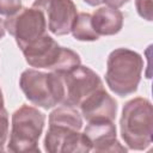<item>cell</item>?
I'll return each mask as SVG.
<instances>
[{
	"instance_id": "cell-1",
	"label": "cell",
	"mask_w": 153,
	"mask_h": 153,
	"mask_svg": "<svg viewBox=\"0 0 153 153\" xmlns=\"http://www.w3.org/2000/svg\"><path fill=\"white\" fill-rule=\"evenodd\" d=\"M81 114L73 106L62 105L49 115L44 149L49 153H87L92 149L87 136L80 133Z\"/></svg>"
},
{
	"instance_id": "cell-2",
	"label": "cell",
	"mask_w": 153,
	"mask_h": 153,
	"mask_svg": "<svg viewBox=\"0 0 153 153\" xmlns=\"http://www.w3.org/2000/svg\"><path fill=\"white\" fill-rule=\"evenodd\" d=\"M121 136L130 149L143 151L152 143L153 110L152 103L142 97L128 100L120 120Z\"/></svg>"
},
{
	"instance_id": "cell-3",
	"label": "cell",
	"mask_w": 153,
	"mask_h": 153,
	"mask_svg": "<svg viewBox=\"0 0 153 153\" xmlns=\"http://www.w3.org/2000/svg\"><path fill=\"white\" fill-rule=\"evenodd\" d=\"M142 69L143 60L139 53L128 48H117L108 56L105 81L115 94L126 97L136 92Z\"/></svg>"
},
{
	"instance_id": "cell-4",
	"label": "cell",
	"mask_w": 153,
	"mask_h": 153,
	"mask_svg": "<svg viewBox=\"0 0 153 153\" xmlns=\"http://www.w3.org/2000/svg\"><path fill=\"white\" fill-rule=\"evenodd\" d=\"M25 61L35 68H45L55 73H67L79 65V54L59 43L48 33L37 38L23 50Z\"/></svg>"
},
{
	"instance_id": "cell-5",
	"label": "cell",
	"mask_w": 153,
	"mask_h": 153,
	"mask_svg": "<svg viewBox=\"0 0 153 153\" xmlns=\"http://www.w3.org/2000/svg\"><path fill=\"white\" fill-rule=\"evenodd\" d=\"M45 115L38 109L23 104L12 115L7 149L16 153H39L38 140L43 131Z\"/></svg>"
},
{
	"instance_id": "cell-6",
	"label": "cell",
	"mask_w": 153,
	"mask_h": 153,
	"mask_svg": "<svg viewBox=\"0 0 153 153\" xmlns=\"http://www.w3.org/2000/svg\"><path fill=\"white\" fill-rule=\"evenodd\" d=\"M19 86L32 104L43 109H51L61 103L63 97L62 80L59 73L25 69L19 79Z\"/></svg>"
},
{
	"instance_id": "cell-7",
	"label": "cell",
	"mask_w": 153,
	"mask_h": 153,
	"mask_svg": "<svg viewBox=\"0 0 153 153\" xmlns=\"http://www.w3.org/2000/svg\"><path fill=\"white\" fill-rule=\"evenodd\" d=\"M4 25L14 37L20 50L45 35L48 29L44 14L35 7H22L17 13L7 17Z\"/></svg>"
},
{
	"instance_id": "cell-8",
	"label": "cell",
	"mask_w": 153,
	"mask_h": 153,
	"mask_svg": "<svg viewBox=\"0 0 153 153\" xmlns=\"http://www.w3.org/2000/svg\"><path fill=\"white\" fill-rule=\"evenodd\" d=\"M59 74L63 86L62 105L76 108L87 96L103 86L99 75L86 66L79 65L67 73Z\"/></svg>"
},
{
	"instance_id": "cell-9",
	"label": "cell",
	"mask_w": 153,
	"mask_h": 153,
	"mask_svg": "<svg viewBox=\"0 0 153 153\" xmlns=\"http://www.w3.org/2000/svg\"><path fill=\"white\" fill-rule=\"evenodd\" d=\"M32 7L44 14L47 27L56 36L68 35L78 14L73 0H35Z\"/></svg>"
},
{
	"instance_id": "cell-10",
	"label": "cell",
	"mask_w": 153,
	"mask_h": 153,
	"mask_svg": "<svg viewBox=\"0 0 153 153\" xmlns=\"http://www.w3.org/2000/svg\"><path fill=\"white\" fill-rule=\"evenodd\" d=\"M92 149L94 152H127L121 145L116 135V126L114 121H92L84 129Z\"/></svg>"
},
{
	"instance_id": "cell-11",
	"label": "cell",
	"mask_w": 153,
	"mask_h": 153,
	"mask_svg": "<svg viewBox=\"0 0 153 153\" xmlns=\"http://www.w3.org/2000/svg\"><path fill=\"white\" fill-rule=\"evenodd\" d=\"M81 115L87 122L114 121L117 114V102L102 86L87 96L79 105Z\"/></svg>"
},
{
	"instance_id": "cell-12",
	"label": "cell",
	"mask_w": 153,
	"mask_h": 153,
	"mask_svg": "<svg viewBox=\"0 0 153 153\" xmlns=\"http://www.w3.org/2000/svg\"><path fill=\"white\" fill-rule=\"evenodd\" d=\"M91 22L98 36H112L123 26V13L118 8L104 6L91 14Z\"/></svg>"
},
{
	"instance_id": "cell-13",
	"label": "cell",
	"mask_w": 153,
	"mask_h": 153,
	"mask_svg": "<svg viewBox=\"0 0 153 153\" xmlns=\"http://www.w3.org/2000/svg\"><path fill=\"white\" fill-rule=\"evenodd\" d=\"M71 32L75 39L82 41V42H92L99 38V36L93 30L91 14L86 12H80L76 14L74 23L72 25Z\"/></svg>"
},
{
	"instance_id": "cell-14",
	"label": "cell",
	"mask_w": 153,
	"mask_h": 153,
	"mask_svg": "<svg viewBox=\"0 0 153 153\" xmlns=\"http://www.w3.org/2000/svg\"><path fill=\"white\" fill-rule=\"evenodd\" d=\"M10 134V122H8V114L5 108L0 109V152L4 151V146L7 141Z\"/></svg>"
},
{
	"instance_id": "cell-15",
	"label": "cell",
	"mask_w": 153,
	"mask_h": 153,
	"mask_svg": "<svg viewBox=\"0 0 153 153\" xmlns=\"http://www.w3.org/2000/svg\"><path fill=\"white\" fill-rule=\"evenodd\" d=\"M22 8V0H0V14L10 17Z\"/></svg>"
},
{
	"instance_id": "cell-16",
	"label": "cell",
	"mask_w": 153,
	"mask_h": 153,
	"mask_svg": "<svg viewBox=\"0 0 153 153\" xmlns=\"http://www.w3.org/2000/svg\"><path fill=\"white\" fill-rule=\"evenodd\" d=\"M135 6L140 17L148 22L152 20V0H135Z\"/></svg>"
},
{
	"instance_id": "cell-17",
	"label": "cell",
	"mask_w": 153,
	"mask_h": 153,
	"mask_svg": "<svg viewBox=\"0 0 153 153\" xmlns=\"http://www.w3.org/2000/svg\"><path fill=\"white\" fill-rule=\"evenodd\" d=\"M87 5L90 6H98L100 4H105L106 6L109 7H112V8H120L122 7L123 5H126L129 0H84Z\"/></svg>"
},
{
	"instance_id": "cell-18",
	"label": "cell",
	"mask_w": 153,
	"mask_h": 153,
	"mask_svg": "<svg viewBox=\"0 0 153 153\" xmlns=\"http://www.w3.org/2000/svg\"><path fill=\"white\" fill-rule=\"evenodd\" d=\"M5 25H4V22L0 19V39L1 38H4V36H5Z\"/></svg>"
},
{
	"instance_id": "cell-19",
	"label": "cell",
	"mask_w": 153,
	"mask_h": 153,
	"mask_svg": "<svg viewBox=\"0 0 153 153\" xmlns=\"http://www.w3.org/2000/svg\"><path fill=\"white\" fill-rule=\"evenodd\" d=\"M2 108H5V106H4V97H2V91H1V88H0V109H2Z\"/></svg>"
}]
</instances>
